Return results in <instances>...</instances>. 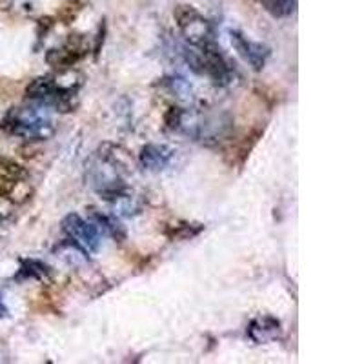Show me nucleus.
<instances>
[{"mask_svg": "<svg viewBox=\"0 0 364 364\" xmlns=\"http://www.w3.org/2000/svg\"><path fill=\"white\" fill-rule=\"evenodd\" d=\"M53 252L58 253V257L64 259L69 264H83V262L87 261V253L78 244L73 243L71 239H66L60 244H57Z\"/></svg>", "mask_w": 364, "mask_h": 364, "instance_id": "nucleus-12", "label": "nucleus"}, {"mask_svg": "<svg viewBox=\"0 0 364 364\" xmlns=\"http://www.w3.org/2000/svg\"><path fill=\"white\" fill-rule=\"evenodd\" d=\"M282 324L281 320L272 315H259L250 320L246 328L248 339L253 340L255 345H268L281 337Z\"/></svg>", "mask_w": 364, "mask_h": 364, "instance_id": "nucleus-7", "label": "nucleus"}, {"mask_svg": "<svg viewBox=\"0 0 364 364\" xmlns=\"http://www.w3.org/2000/svg\"><path fill=\"white\" fill-rule=\"evenodd\" d=\"M51 277V268L39 259H22L20 261L17 279H35V281H46Z\"/></svg>", "mask_w": 364, "mask_h": 364, "instance_id": "nucleus-11", "label": "nucleus"}, {"mask_svg": "<svg viewBox=\"0 0 364 364\" xmlns=\"http://www.w3.org/2000/svg\"><path fill=\"white\" fill-rule=\"evenodd\" d=\"M87 53H89V42L86 35L71 33L64 40L62 46L49 49L46 53V62L53 69H68L80 62Z\"/></svg>", "mask_w": 364, "mask_h": 364, "instance_id": "nucleus-4", "label": "nucleus"}, {"mask_svg": "<svg viewBox=\"0 0 364 364\" xmlns=\"http://www.w3.org/2000/svg\"><path fill=\"white\" fill-rule=\"evenodd\" d=\"M0 235H4V220L0 218Z\"/></svg>", "mask_w": 364, "mask_h": 364, "instance_id": "nucleus-18", "label": "nucleus"}, {"mask_svg": "<svg viewBox=\"0 0 364 364\" xmlns=\"http://www.w3.org/2000/svg\"><path fill=\"white\" fill-rule=\"evenodd\" d=\"M262 8L270 15L282 19V17H290L295 13L297 10V0H259Z\"/></svg>", "mask_w": 364, "mask_h": 364, "instance_id": "nucleus-13", "label": "nucleus"}, {"mask_svg": "<svg viewBox=\"0 0 364 364\" xmlns=\"http://www.w3.org/2000/svg\"><path fill=\"white\" fill-rule=\"evenodd\" d=\"M55 97H57V87L53 83V75H40L26 87V98L31 102H42L49 107Z\"/></svg>", "mask_w": 364, "mask_h": 364, "instance_id": "nucleus-9", "label": "nucleus"}, {"mask_svg": "<svg viewBox=\"0 0 364 364\" xmlns=\"http://www.w3.org/2000/svg\"><path fill=\"white\" fill-rule=\"evenodd\" d=\"M175 157V150L166 144H146L139 153V164L148 171L166 170Z\"/></svg>", "mask_w": 364, "mask_h": 364, "instance_id": "nucleus-8", "label": "nucleus"}, {"mask_svg": "<svg viewBox=\"0 0 364 364\" xmlns=\"http://www.w3.org/2000/svg\"><path fill=\"white\" fill-rule=\"evenodd\" d=\"M8 315V308H6L4 301H2V295H0V317Z\"/></svg>", "mask_w": 364, "mask_h": 364, "instance_id": "nucleus-17", "label": "nucleus"}, {"mask_svg": "<svg viewBox=\"0 0 364 364\" xmlns=\"http://www.w3.org/2000/svg\"><path fill=\"white\" fill-rule=\"evenodd\" d=\"M0 177H6V179H26L28 171L17 160L10 159V157H0Z\"/></svg>", "mask_w": 364, "mask_h": 364, "instance_id": "nucleus-14", "label": "nucleus"}, {"mask_svg": "<svg viewBox=\"0 0 364 364\" xmlns=\"http://www.w3.org/2000/svg\"><path fill=\"white\" fill-rule=\"evenodd\" d=\"M229 35H232L233 48L237 49V53L252 66L253 71H262V68L266 66L268 57L272 53L266 44L253 42V40L248 39L244 33L233 31V29L229 31Z\"/></svg>", "mask_w": 364, "mask_h": 364, "instance_id": "nucleus-6", "label": "nucleus"}, {"mask_svg": "<svg viewBox=\"0 0 364 364\" xmlns=\"http://www.w3.org/2000/svg\"><path fill=\"white\" fill-rule=\"evenodd\" d=\"M182 115H184V107L171 106L168 107V112L164 113V128L170 131H179L180 122H182Z\"/></svg>", "mask_w": 364, "mask_h": 364, "instance_id": "nucleus-16", "label": "nucleus"}, {"mask_svg": "<svg viewBox=\"0 0 364 364\" xmlns=\"http://www.w3.org/2000/svg\"><path fill=\"white\" fill-rule=\"evenodd\" d=\"M175 24L189 46H208L215 40V28L193 6L180 4L173 11Z\"/></svg>", "mask_w": 364, "mask_h": 364, "instance_id": "nucleus-3", "label": "nucleus"}, {"mask_svg": "<svg viewBox=\"0 0 364 364\" xmlns=\"http://www.w3.org/2000/svg\"><path fill=\"white\" fill-rule=\"evenodd\" d=\"M184 60L191 71L206 75L217 86H228L235 78V68L224 57L217 42L208 46H188L184 48Z\"/></svg>", "mask_w": 364, "mask_h": 364, "instance_id": "nucleus-2", "label": "nucleus"}, {"mask_svg": "<svg viewBox=\"0 0 364 364\" xmlns=\"http://www.w3.org/2000/svg\"><path fill=\"white\" fill-rule=\"evenodd\" d=\"M202 226L200 224H188V223H177L173 226H168L166 233L170 235V239H191L197 233H200Z\"/></svg>", "mask_w": 364, "mask_h": 364, "instance_id": "nucleus-15", "label": "nucleus"}, {"mask_svg": "<svg viewBox=\"0 0 364 364\" xmlns=\"http://www.w3.org/2000/svg\"><path fill=\"white\" fill-rule=\"evenodd\" d=\"M0 130L29 142L48 141L55 135V124L49 119L48 106L31 101L29 106L13 107L0 122Z\"/></svg>", "mask_w": 364, "mask_h": 364, "instance_id": "nucleus-1", "label": "nucleus"}, {"mask_svg": "<svg viewBox=\"0 0 364 364\" xmlns=\"http://www.w3.org/2000/svg\"><path fill=\"white\" fill-rule=\"evenodd\" d=\"M62 232L68 235V239H71L73 243L83 248L87 255L97 253L101 248L102 235L93 226L92 220L83 218L78 214H69L64 217Z\"/></svg>", "mask_w": 364, "mask_h": 364, "instance_id": "nucleus-5", "label": "nucleus"}, {"mask_svg": "<svg viewBox=\"0 0 364 364\" xmlns=\"http://www.w3.org/2000/svg\"><path fill=\"white\" fill-rule=\"evenodd\" d=\"M87 220H92V224L97 228L102 237H112L115 241H124L126 239V229L122 228V224L119 223V218L115 215H106L98 211V209L89 208V215Z\"/></svg>", "mask_w": 364, "mask_h": 364, "instance_id": "nucleus-10", "label": "nucleus"}]
</instances>
